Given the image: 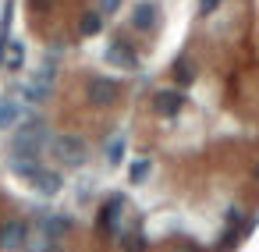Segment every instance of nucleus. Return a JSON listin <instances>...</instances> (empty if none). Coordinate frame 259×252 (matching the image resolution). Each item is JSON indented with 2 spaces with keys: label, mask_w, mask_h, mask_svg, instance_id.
Listing matches in <instances>:
<instances>
[{
  "label": "nucleus",
  "mask_w": 259,
  "mask_h": 252,
  "mask_svg": "<svg viewBox=\"0 0 259 252\" xmlns=\"http://www.w3.org/2000/svg\"><path fill=\"white\" fill-rule=\"evenodd\" d=\"M153 22H156V8L153 4H139L135 15H132V25L135 29H153Z\"/></svg>",
  "instance_id": "1a4fd4ad"
},
{
  "label": "nucleus",
  "mask_w": 259,
  "mask_h": 252,
  "mask_svg": "<svg viewBox=\"0 0 259 252\" xmlns=\"http://www.w3.org/2000/svg\"><path fill=\"white\" fill-rule=\"evenodd\" d=\"M29 241V224L25 220H8L0 231V252H18Z\"/></svg>",
  "instance_id": "f257e3e1"
},
{
  "label": "nucleus",
  "mask_w": 259,
  "mask_h": 252,
  "mask_svg": "<svg viewBox=\"0 0 259 252\" xmlns=\"http://www.w3.org/2000/svg\"><path fill=\"white\" fill-rule=\"evenodd\" d=\"M18 117H22V103H15V100H4V103H0V132L11 128Z\"/></svg>",
  "instance_id": "6e6552de"
},
{
  "label": "nucleus",
  "mask_w": 259,
  "mask_h": 252,
  "mask_svg": "<svg viewBox=\"0 0 259 252\" xmlns=\"http://www.w3.org/2000/svg\"><path fill=\"white\" fill-rule=\"evenodd\" d=\"M100 4H103V11H107V15H110V11H114V8H117V0H100Z\"/></svg>",
  "instance_id": "dca6fc26"
},
{
  "label": "nucleus",
  "mask_w": 259,
  "mask_h": 252,
  "mask_svg": "<svg viewBox=\"0 0 259 252\" xmlns=\"http://www.w3.org/2000/svg\"><path fill=\"white\" fill-rule=\"evenodd\" d=\"M121 209H124V199H121V195H114V199L100 209V231H103V234H117V217H121Z\"/></svg>",
  "instance_id": "20e7f679"
},
{
  "label": "nucleus",
  "mask_w": 259,
  "mask_h": 252,
  "mask_svg": "<svg viewBox=\"0 0 259 252\" xmlns=\"http://www.w3.org/2000/svg\"><path fill=\"white\" fill-rule=\"evenodd\" d=\"M22 61H25V47H22V39H8V57H4V64H8L11 71H18Z\"/></svg>",
  "instance_id": "9d476101"
},
{
  "label": "nucleus",
  "mask_w": 259,
  "mask_h": 252,
  "mask_svg": "<svg viewBox=\"0 0 259 252\" xmlns=\"http://www.w3.org/2000/svg\"><path fill=\"white\" fill-rule=\"evenodd\" d=\"M117 96V89H114V82H103V78H96L93 82V89H89V100L96 103V107H103V103H110Z\"/></svg>",
  "instance_id": "39448f33"
},
{
  "label": "nucleus",
  "mask_w": 259,
  "mask_h": 252,
  "mask_svg": "<svg viewBox=\"0 0 259 252\" xmlns=\"http://www.w3.org/2000/svg\"><path fill=\"white\" fill-rule=\"evenodd\" d=\"M29 185H32L39 195H57V192H61V174H54V171L39 167V171L29 178Z\"/></svg>",
  "instance_id": "7ed1b4c3"
},
{
  "label": "nucleus",
  "mask_w": 259,
  "mask_h": 252,
  "mask_svg": "<svg viewBox=\"0 0 259 252\" xmlns=\"http://www.w3.org/2000/svg\"><path fill=\"white\" fill-rule=\"evenodd\" d=\"M50 78H54V71H50V68H43V71L36 75V82L29 86V93H25V100H29V103H39V100L47 96V82H50Z\"/></svg>",
  "instance_id": "423d86ee"
},
{
  "label": "nucleus",
  "mask_w": 259,
  "mask_h": 252,
  "mask_svg": "<svg viewBox=\"0 0 259 252\" xmlns=\"http://www.w3.org/2000/svg\"><path fill=\"white\" fill-rule=\"evenodd\" d=\"M107 61L117 64V68H135V54H132L128 47H121V43H114V47L107 50Z\"/></svg>",
  "instance_id": "0eeeda50"
},
{
  "label": "nucleus",
  "mask_w": 259,
  "mask_h": 252,
  "mask_svg": "<svg viewBox=\"0 0 259 252\" xmlns=\"http://www.w3.org/2000/svg\"><path fill=\"white\" fill-rule=\"evenodd\" d=\"M178 107H181V93H160L156 96V110L160 114L170 117V114H178Z\"/></svg>",
  "instance_id": "9b49d317"
},
{
  "label": "nucleus",
  "mask_w": 259,
  "mask_h": 252,
  "mask_svg": "<svg viewBox=\"0 0 259 252\" xmlns=\"http://www.w3.org/2000/svg\"><path fill=\"white\" fill-rule=\"evenodd\" d=\"M100 25H103V18H100V15H85V18H82V36H96V32H100Z\"/></svg>",
  "instance_id": "f8f14e48"
},
{
  "label": "nucleus",
  "mask_w": 259,
  "mask_h": 252,
  "mask_svg": "<svg viewBox=\"0 0 259 252\" xmlns=\"http://www.w3.org/2000/svg\"><path fill=\"white\" fill-rule=\"evenodd\" d=\"M54 153H57L68 167H78V163L85 160V149H82V142H78V139H57Z\"/></svg>",
  "instance_id": "f03ea898"
},
{
  "label": "nucleus",
  "mask_w": 259,
  "mask_h": 252,
  "mask_svg": "<svg viewBox=\"0 0 259 252\" xmlns=\"http://www.w3.org/2000/svg\"><path fill=\"white\" fill-rule=\"evenodd\" d=\"M146 174H149V160H135L132 163V171H128V178L139 185V181H146Z\"/></svg>",
  "instance_id": "ddd939ff"
},
{
  "label": "nucleus",
  "mask_w": 259,
  "mask_h": 252,
  "mask_svg": "<svg viewBox=\"0 0 259 252\" xmlns=\"http://www.w3.org/2000/svg\"><path fill=\"white\" fill-rule=\"evenodd\" d=\"M217 4H220V0H202V15H209V11H217Z\"/></svg>",
  "instance_id": "2eb2a0df"
},
{
  "label": "nucleus",
  "mask_w": 259,
  "mask_h": 252,
  "mask_svg": "<svg viewBox=\"0 0 259 252\" xmlns=\"http://www.w3.org/2000/svg\"><path fill=\"white\" fill-rule=\"evenodd\" d=\"M121 156H124V139H114L110 149H107V160L110 163H121Z\"/></svg>",
  "instance_id": "4468645a"
}]
</instances>
